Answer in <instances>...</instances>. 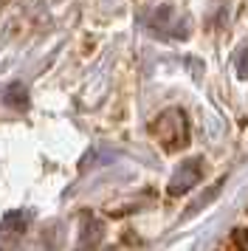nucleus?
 <instances>
[{"instance_id": "obj_1", "label": "nucleus", "mask_w": 248, "mask_h": 251, "mask_svg": "<svg viewBox=\"0 0 248 251\" xmlns=\"http://www.w3.org/2000/svg\"><path fill=\"white\" fill-rule=\"evenodd\" d=\"M149 133L167 152H178L189 144V122H186V113L178 110V107H169L158 116L155 122L149 125Z\"/></svg>"}, {"instance_id": "obj_2", "label": "nucleus", "mask_w": 248, "mask_h": 251, "mask_svg": "<svg viewBox=\"0 0 248 251\" xmlns=\"http://www.w3.org/2000/svg\"><path fill=\"white\" fill-rule=\"evenodd\" d=\"M200 158H192L186 161L183 167H178V172L172 175V181H169V195H180V192H189L195 183L200 181Z\"/></svg>"}, {"instance_id": "obj_3", "label": "nucleus", "mask_w": 248, "mask_h": 251, "mask_svg": "<svg viewBox=\"0 0 248 251\" xmlns=\"http://www.w3.org/2000/svg\"><path fill=\"white\" fill-rule=\"evenodd\" d=\"M3 102L9 104V107H17V110H23V107L28 104L25 85H20V82H11L9 88H6V93H3Z\"/></svg>"}, {"instance_id": "obj_4", "label": "nucleus", "mask_w": 248, "mask_h": 251, "mask_svg": "<svg viewBox=\"0 0 248 251\" xmlns=\"http://www.w3.org/2000/svg\"><path fill=\"white\" fill-rule=\"evenodd\" d=\"M234 246H237V251H248V228L234 231Z\"/></svg>"}, {"instance_id": "obj_5", "label": "nucleus", "mask_w": 248, "mask_h": 251, "mask_svg": "<svg viewBox=\"0 0 248 251\" xmlns=\"http://www.w3.org/2000/svg\"><path fill=\"white\" fill-rule=\"evenodd\" d=\"M237 74H240L243 79H246V76H248V48H246V54L240 57V68H237Z\"/></svg>"}]
</instances>
